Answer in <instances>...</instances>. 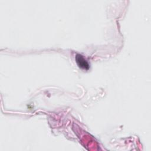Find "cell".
Wrapping results in <instances>:
<instances>
[{"mask_svg":"<svg viewBox=\"0 0 151 151\" xmlns=\"http://www.w3.org/2000/svg\"><path fill=\"white\" fill-rule=\"evenodd\" d=\"M75 59L77 65L80 68L86 70H88L89 69L90 65L87 61L84 58V57L82 55L80 54H77Z\"/></svg>","mask_w":151,"mask_h":151,"instance_id":"cell-1","label":"cell"}]
</instances>
